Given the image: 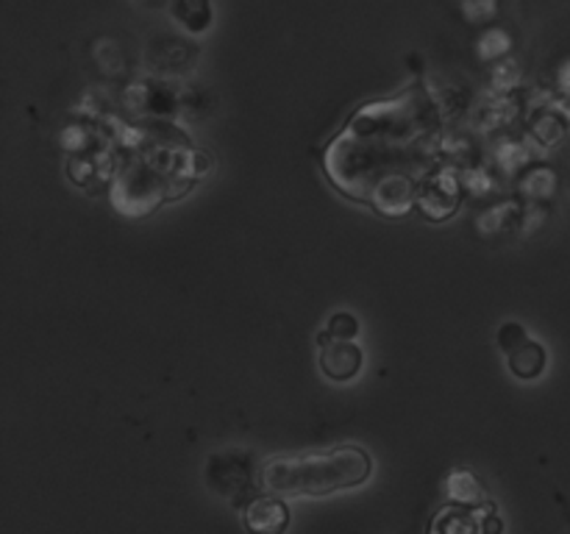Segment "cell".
<instances>
[{
	"label": "cell",
	"mask_w": 570,
	"mask_h": 534,
	"mask_svg": "<svg viewBox=\"0 0 570 534\" xmlns=\"http://www.w3.org/2000/svg\"><path fill=\"white\" fill-rule=\"evenodd\" d=\"M443 134V106L417 81L393 98L360 106L323 148L321 167L348 200L384 217H404L440 167Z\"/></svg>",
	"instance_id": "obj_1"
},
{
	"label": "cell",
	"mask_w": 570,
	"mask_h": 534,
	"mask_svg": "<svg viewBox=\"0 0 570 534\" xmlns=\"http://www.w3.org/2000/svg\"><path fill=\"white\" fill-rule=\"evenodd\" d=\"M371 473L373 459L362 445H337L295 456H273L262 465L259 482L271 495L306 498L354 490L365 484Z\"/></svg>",
	"instance_id": "obj_2"
},
{
	"label": "cell",
	"mask_w": 570,
	"mask_h": 534,
	"mask_svg": "<svg viewBox=\"0 0 570 534\" xmlns=\"http://www.w3.org/2000/svg\"><path fill=\"white\" fill-rule=\"evenodd\" d=\"M499 345L507 354V367L512 370V376L523 378V382H534L538 376H543L549 354H546L543 343L529 337L521 323H504L499 332Z\"/></svg>",
	"instance_id": "obj_3"
},
{
	"label": "cell",
	"mask_w": 570,
	"mask_h": 534,
	"mask_svg": "<svg viewBox=\"0 0 570 534\" xmlns=\"http://www.w3.org/2000/svg\"><path fill=\"white\" fill-rule=\"evenodd\" d=\"M417 209L432 222L454 217L456 209H460V181H456L454 172L445 170V167H438L423 181L421 192H417Z\"/></svg>",
	"instance_id": "obj_4"
},
{
	"label": "cell",
	"mask_w": 570,
	"mask_h": 534,
	"mask_svg": "<svg viewBox=\"0 0 570 534\" xmlns=\"http://www.w3.org/2000/svg\"><path fill=\"white\" fill-rule=\"evenodd\" d=\"M317 345H321V370L332 382H351L365 365V354L356 339H332L317 334Z\"/></svg>",
	"instance_id": "obj_5"
},
{
	"label": "cell",
	"mask_w": 570,
	"mask_h": 534,
	"mask_svg": "<svg viewBox=\"0 0 570 534\" xmlns=\"http://www.w3.org/2000/svg\"><path fill=\"white\" fill-rule=\"evenodd\" d=\"M243 526L250 534H284L289 526V510L282 495H259L243 512Z\"/></svg>",
	"instance_id": "obj_6"
},
{
	"label": "cell",
	"mask_w": 570,
	"mask_h": 534,
	"mask_svg": "<svg viewBox=\"0 0 570 534\" xmlns=\"http://www.w3.org/2000/svg\"><path fill=\"white\" fill-rule=\"evenodd\" d=\"M429 534H488L476 512L465 504H449L434 515Z\"/></svg>",
	"instance_id": "obj_7"
},
{
	"label": "cell",
	"mask_w": 570,
	"mask_h": 534,
	"mask_svg": "<svg viewBox=\"0 0 570 534\" xmlns=\"http://www.w3.org/2000/svg\"><path fill=\"white\" fill-rule=\"evenodd\" d=\"M173 17H176L187 31L200 33L209 28L212 6L209 0H173Z\"/></svg>",
	"instance_id": "obj_8"
},
{
	"label": "cell",
	"mask_w": 570,
	"mask_h": 534,
	"mask_svg": "<svg viewBox=\"0 0 570 534\" xmlns=\"http://www.w3.org/2000/svg\"><path fill=\"white\" fill-rule=\"evenodd\" d=\"M449 493L451 498L456 501V504H465V506H473V504H484V487L479 484V478L473 476L471 471H456L449 476Z\"/></svg>",
	"instance_id": "obj_9"
},
{
	"label": "cell",
	"mask_w": 570,
	"mask_h": 534,
	"mask_svg": "<svg viewBox=\"0 0 570 534\" xmlns=\"http://www.w3.org/2000/svg\"><path fill=\"white\" fill-rule=\"evenodd\" d=\"M321 334H326V337L332 339H356V334H360V320H356L351 312H334V315L328 317V326L323 328Z\"/></svg>",
	"instance_id": "obj_10"
}]
</instances>
